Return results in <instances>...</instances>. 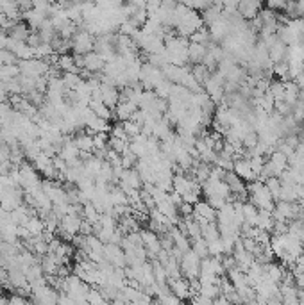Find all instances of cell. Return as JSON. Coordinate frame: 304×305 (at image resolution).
<instances>
[{"label":"cell","mask_w":304,"mask_h":305,"mask_svg":"<svg viewBox=\"0 0 304 305\" xmlns=\"http://www.w3.org/2000/svg\"><path fill=\"white\" fill-rule=\"evenodd\" d=\"M201 257L197 255L193 250H188L183 255L181 262H179V268H181V275H183L186 280H193L199 279V271H201Z\"/></svg>","instance_id":"6da1fadb"},{"label":"cell","mask_w":304,"mask_h":305,"mask_svg":"<svg viewBox=\"0 0 304 305\" xmlns=\"http://www.w3.org/2000/svg\"><path fill=\"white\" fill-rule=\"evenodd\" d=\"M104 259L115 268H127V261H125V253L120 246L116 244H104Z\"/></svg>","instance_id":"7a4b0ae2"},{"label":"cell","mask_w":304,"mask_h":305,"mask_svg":"<svg viewBox=\"0 0 304 305\" xmlns=\"http://www.w3.org/2000/svg\"><path fill=\"white\" fill-rule=\"evenodd\" d=\"M168 289L170 293L174 295L177 300L184 302L188 300V298H192V289H190V282H188L184 277H181V279H168Z\"/></svg>","instance_id":"3957f363"},{"label":"cell","mask_w":304,"mask_h":305,"mask_svg":"<svg viewBox=\"0 0 304 305\" xmlns=\"http://www.w3.org/2000/svg\"><path fill=\"white\" fill-rule=\"evenodd\" d=\"M100 100L106 104L111 111H115V107L120 102V91L115 88L113 84H100Z\"/></svg>","instance_id":"277c9868"},{"label":"cell","mask_w":304,"mask_h":305,"mask_svg":"<svg viewBox=\"0 0 304 305\" xmlns=\"http://www.w3.org/2000/svg\"><path fill=\"white\" fill-rule=\"evenodd\" d=\"M263 9V4L259 2H252V0H245V2H238V14H240L243 20H254L258 18L259 11Z\"/></svg>","instance_id":"5b68a950"},{"label":"cell","mask_w":304,"mask_h":305,"mask_svg":"<svg viewBox=\"0 0 304 305\" xmlns=\"http://www.w3.org/2000/svg\"><path fill=\"white\" fill-rule=\"evenodd\" d=\"M232 172L236 173L238 177L241 179L243 182H254L256 179V175L252 173V170H250V164H249V159H238V161H234V170Z\"/></svg>","instance_id":"8992f818"},{"label":"cell","mask_w":304,"mask_h":305,"mask_svg":"<svg viewBox=\"0 0 304 305\" xmlns=\"http://www.w3.org/2000/svg\"><path fill=\"white\" fill-rule=\"evenodd\" d=\"M206 54H208V47L204 45H197V43H190L188 45V62L190 64H202Z\"/></svg>","instance_id":"52a82bcc"},{"label":"cell","mask_w":304,"mask_h":305,"mask_svg":"<svg viewBox=\"0 0 304 305\" xmlns=\"http://www.w3.org/2000/svg\"><path fill=\"white\" fill-rule=\"evenodd\" d=\"M104 68H106V62L97 52H89L84 56V70L91 71V73H100V71H104Z\"/></svg>","instance_id":"ba28073f"},{"label":"cell","mask_w":304,"mask_h":305,"mask_svg":"<svg viewBox=\"0 0 304 305\" xmlns=\"http://www.w3.org/2000/svg\"><path fill=\"white\" fill-rule=\"evenodd\" d=\"M286 56H288V47L283 45L279 40H277L276 43L268 49V59H270L272 64H277V62L286 61Z\"/></svg>","instance_id":"9c48e42d"},{"label":"cell","mask_w":304,"mask_h":305,"mask_svg":"<svg viewBox=\"0 0 304 305\" xmlns=\"http://www.w3.org/2000/svg\"><path fill=\"white\" fill-rule=\"evenodd\" d=\"M120 182H125V184H127L131 189H138L140 191L143 187V181H142V177H140V173H138V170H136V168L124 170Z\"/></svg>","instance_id":"30bf717a"},{"label":"cell","mask_w":304,"mask_h":305,"mask_svg":"<svg viewBox=\"0 0 304 305\" xmlns=\"http://www.w3.org/2000/svg\"><path fill=\"white\" fill-rule=\"evenodd\" d=\"M88 107L95 113V116H98L100 120H106V122H109V120L113 118V111L109 109V107L104 104L102 100H89Z\"/></svg>","instance_id":"8fae6325"},{"label":"cell","mask_w":304,"mask_h":305,"mask_svg":"<svg viewBox=\"0 0 304 305\" xmlns=\"http://www.w3.org/2000/svg\"><path fill=\"white\" fill-rule=\"evenodd\" d=\"M193 214H195V216L204 218V220H208V221H217V211L211 209L210 205H208V202H204V200H201L199 203H195V207H193Z\"/></svg>","instance_id":"7c38bea8"},{"label":"cell","mask_w":304,"mask_h":305,"mask_svg":"<svg viewBox=\"0 0 304 305\" xmlns=\"http://www.w3.org/2000/svg\"><path fill=\"white\" fill-rule=\"evenodd\" d=\"M201 236L206 243H213L217 239H220V232H219V225L217 221H210L208 225L201 227Z\"/></svg>","instance_id":"4fadbf2b"},{"label":"cell","mask_w":304,"mask_h":305,"mask_svg":"<svg viewBox=\"0 0 304 305\" xmlns=\"http://www.w3.org/2000/svg\"><path fill=\"white\" fill-rule=\"evenodd\" d=\"M22 75V71L18 68V64H5V66H0V82H9V80L18 79Z\"/></svg>","instance_id":"5bb4252c"},{"label":"cell","mask_w":304,"mask_h":305,"mask_svg":"<svg viewBox=\"0 0 304 305\" xmlns=\"http://www.w3.org/2000/svg\"><path fill=\"white\" fill-rule=\"evenodd\" d=\"M82 220H86L88 223H91V225H97L98 221H100V212L93 207V203L91 202L82 205Z\"/></svg>","instance_id":"9a60e30c"},{"label":"cell","mask_w":304,"mask_h":305,"mask_svg":"<svg viewBox=\"0 0 304 305\" xmlns=\"http://www.w3.org/2000/svg\"><path fill=\"white\" fill-rule=\"evenodd\" d=\"M23 227L29 230V234H31L32 238H36V236H41L45 232V223L38 216H31V218H29V221H27Z\"/></svg>","instance_id":"2e32d148"},{"label":"cell","mask_w":304,"mask_h":305,"mask_svg":"<svg viewBox=\"0 0 304 305\" xmlns=\"http://www.w3.org/2000/svg\"><path fill=\"white\" fill-rule=\"evenodd\" d=\"M241 212H243V220L245 223H249L250 227H256V220H258V207H254L250 202H245L243 203V207H241Z\"/></svg>","instance_id":"e0dca14e"},{"label":"cell","mask_w":304,"mask_h":305,"mask_svg":"<svg viewBox=\"0 0 304 305\" xmlns=\"http://www.w3.org/2000/svg\"><path fill=\"white\" fill-rule=\"evenodd\" d=\"M129 139H115V137H109L107 141V148L115 150L118 155H124L125 152H129Z\"/></svg>","instance_id":"ac0fdd59"},{"label":"cell","mask_w":304,"mask_h":305,"mask_svg":"<svg viewBox=\"0 0 304 305\" xmlns=\"http://www.w3.org/2000/svg\"><path fill=\"white\" fill-rule=\"evenodd\" d=\"M268 93L272 95L276 102H281L285 98V82H281V80H270Z\"/></svg>","instance_id":"d6986e66"},{"label":"cell","mask_w":304,"mask_h":305,"mask_svg":"<svg viewBox=\"0 0 304 305\" xmlns=\"http://www.w3.org/2000/svg\"><path fill=\"white\" fill-rule=\"evenodd\" d=\"M192 75H193V79L199 82V84H204L206 80L210 79L211 71L208 70L204 64H193L192 66Z\"/></svg>","instance_id":"ffe728a7"},{"label":"cell","mask_w":304,"mask_h":305,"mask_svg":"<svg viewBox=\"0 0 304 305\" xmlns=\"http://www.w3.org/2000/svg\"><path fill=\"white\" fill-rule=\"evenodd\" d=\"M297 186V184H295ZM295 186H281V193H279V200L277 202H288V203H295L297 202V191Z\"/></svg>","instance_id":"44dd1931"},{"label":"cell","mask_w":304,"mask_h":305,"mask_svg":"<svg viewBox=\"0 0 304 305\" xmlns=\"http://www.w3.org/2000/svg\"><path fill=\"white\" fill-rule=\"evenodd\" d=\"M109 198H111L113 207H116V205H129V200H127V196H125V193L120 187H111Z\"/></svg>","instance_id":"7402d4cb"},{"label":"cell","mask_w":304,"mask_h":305,"mask_svg":"<svg viewBox=\"0 0 304 305\" xmlns=\"http://www.w3.org/2000/svg\"><path fill=\"white\" fill-rule=\"evenodd\" d=\"M265 186H267V189L270 191L274 202H277V200H279V193H281V181H279L277 177H270L265 181Z\"/></svg>","instance_id":"603a6c76"},{"label":"cell","mask_w":304,"mask_h":305,"mask_svg":"<svg viewBox=\"0 0 304 305\" xmlns=\"http://www.w3.org/2000/svg\"><path fill=\"white\" fill-rule=\"evenodd\" d=\"M172 82H168V80H163L161 84H157L156 88H154V93H156L157 98H161V100H168L170 97V91H172Z\"/></svg>","instance_id":"cb8c5ba5"},{"label":"cell","mask_w":304,"mask_h":305,"mask_svg":"<svg viewBox=\"0 0 304 305\" xmlns=\"http://www.w3.org/2000/svg\"><path fill=\"white\" fill-rule=\"evenodd\" d=\"M192 250L201 257V259H208L210 257V252H208V243L204 239H197V241H192Z\"/></svg>","instance_id":"d4e9b609"},{"label":"cell","mask_w":304,"mask_h":305,"mask_svg":"<svg viewBox=\"0 0 304 305\" xmlns=\"http://www.w3.org/2000/svg\"><path fill=\"white\" fill-rule=\"evenodd\" d=\"M258 143H259V137L256 130H250V132H247L245 136L241 137V146H243L245 150H252Z\"/></svg>","instance_id":"484cf974"},{"label":"cell","mask_w":304,"mask_h":305,"mask_svg":"<svg viewBox=\"0 0 304 305\" xmlns=\"http://www.w3.org/2000/svg\"><path fill=\"white\" fill-rule=\"evenodd\" d=\"M272 73H276L277 77H279V80L281 82H288V62L283 61V62H277V64H274L272 66Z\"/></svg>","instance_id":"4316f807"},{"label":"cell","mask_w":304,"mask_h":305,"mask_svg":"<svg viewBox=\"0 0 304 305\" xmlns=\"http://www.w3.org/2000/svg\"><path fill=\"white\" fill-rule=\"evenodd\" d=\"M107 141H109V134L106 132H97L93 136V150H106Z\"/></svg>","instance_id":"83f0119b"},{"label":"cell","mask_w":304,"mask_h":305,"mask_svg":"<svg viewBox=\"0 0 304 305\" xmlns=\"http://www.w3.org/2000/svg\"><path fill=\"white\" fill-rule=\"evenodd\" d=\"M122 125H124V130H125V134H127V137H129V139H133V137H136V136H140V134H142V127H140L138 123L131 122V120L124 122Z\"/></svg>","instance_id":"f1b7e54d"},{"label":"cell","mask_w":304,"mask_h":305,"mask_svg":"<svg viewBox=\"0 0 304 305\" xmlns=\"http://www.w3.org/2000/svg\"><path fill=\"white\" fill-rule=\"evenodd\" d=\"M206 202H208V205H210L211 209H215V211L219 212V211H222V209H224V205L228 203V200H226V198H222V196H217V195H213V196H208V198H206Z\"/></svg>","instance_id":"f546056e"},{"label":"cell","mask_w":304,"mask_h":305,"mask_svg":"<svg viewBox=\"0 0 304 305\" xmlns=\"http://www.w3.org/2000/svg\"><path fill=\"white\" fill-rule=\"evenodd\" d=\"M140 236H142L143 246H147V244L154 243V241H157V239H159L156 232H152L151 229H142V230H140Z\"/></svg>","instance_id":"4dcf8cb0"},{"label":"cell","mask_w":304,"mask_h":305,"mask_svg":"<svg viewBox=\"0 0 304 305\" xmlns=\"http://www.w3.org/2000/svg\"><path fill=\"white\" fill-rule=\"evenodd\" d=\"M109 137H115V139H129L127 137V134H125V130H124V125L118 122V123H115V125H111V132H109ZM131 141V139H129Z\"/></svg>","instance_id":"1f68e13d"},{"label":"cell","mask_w":304,"mask_h":305,"mask_svg":"<svg viewBox=\"0 0 304 305\" xmlns=\"http://www.w3.org/2000/svg\"><path fill=\"white\" fill-rule=\"evenodd\" d=\"M25 43L29 45L31 49H38V47H40V45L43 43V41H41L40 32H38V31H32V29H31V34H29V38H27Z\"/></svg>","instance_id":"d6a6232c"},{"label":"cell","mask_w":304,"mask_h":305,"mask_svg":"<svg viewBox=\"0 0 304 305\" xmlns=\"http://www.w3.org/2000/svg\"><path fill=\"white\" fill-rule=\"evenodd\" d=\"M179 216L181 218H190L193 214V205H190V203H181V207L177 209Z\"/></svg>","instance_id":"836d02e7"},{"label":"cell","mask_w":304,"mask_h":305,"mask_svg":"<svg viewBox=\"0 0 304 305\" xmlns=\"http://www.w3.org/2000/svg\"><path fill=\"white\" fill-rule=\"evenodd\" d=\"M283 141H285L286 145L290 146V148L297 150V146L301 145V137H299V136H286V137H283Z\"/></svg>","instance_id":"e575fe53"},{"label":"cell","mask_w":304,"mask_h":305,"mask_svg":"<svg viewBox=\"0 0 304 305\" xmlns=\"http://www.w3.org/2000/svg\"><path fill=\"white\" fill-rule=\"evenodd\" d=\"M58 305H76L74 302H72L70 297H67L65 293H59L58 295Z\"/></svg>","instance_id":"d590c367"},{"label":"cell","mask_w":304,"mask_h":305,"mask_svg":"<svg viewBox=\"0 0 304 305\" xmlns=\"http://www.w3.org/2000/svg\"><path fill=\"white\" fill-rule=\"evenodd\" d=\"M74 62L79 70H84V56H74Z\"/></svg>","instance_id":"8d00e7d4"},{"label":"cell","mask_w":304,"mask_h":305,"mask_svg":"<svg viewBox=\"0 0 304 305\" xmlns=\"http://www.w3.org/2000/svg\"><path fill=\"white\" fill-rule=\"evenodd\" d=\"M211 305H231V304H229L228 298L224 297V295H220V297H217L213 302H211Z\"/></svg>","instance_id":"74e56055"},{"label":"cell","mask_w":304,"mask_h":305,"mask_svg":"<svg viewBox=\"0 0 304 305\" xmlns=\"http://www.w3.org/2000/svg\"><path fill=\"white\" fill-rule=\"evenodd\" d=\"M0 305H7V298H4L0 295Z\"/></svg>","instance_id":"f35d334b"},{"label":"cell","mask_w":304,"mask_h":305,"mask_svg":"<svg viewBox=\"0 0 304 305\" xmlns=\"http://www.w3.org/2000/svg\"><path fill=\"white\" fill-rule=\"evenodd\" d=\"M243 305H259V304L256 300H252V302H249V304H243Z\"/></svg>","instance_id":"ab89813d"},{"label":"cell","mask_w":304,"mask_h":305,"mask_svg":"<svg viewBox=\"0 0 304 305\" xmlns=\"http://www.w3.org/2000/svg\"><path fill=\"white\" fill-rule=\"evenodd\" d=\"M303 246H304V244H303Z\"/></svg>","instance_id":"60d3db41"}]
</instances>
